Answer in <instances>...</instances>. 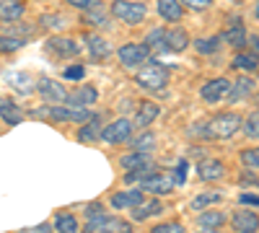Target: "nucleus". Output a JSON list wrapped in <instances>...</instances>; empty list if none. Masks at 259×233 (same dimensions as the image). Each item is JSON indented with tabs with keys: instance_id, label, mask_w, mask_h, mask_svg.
Listing matches in <instances>:
<instances>
[{
	"instance_id": "nucleus-48",
	"label": "nucleus",
	"mask_w": 259,
	"mask_h": 233,
	"mask_svg": "<svg viewBox=\"0 0 259 233\" xmlns=\"http://www.w3.org/2000/svg\"><path fill=\"white\" fill-rule=\"evenodd\" d=\"M246 44H251V55H259V36L256 34H249Z\"/></svg>"
},
{
	"instance_id": "nucleus-1",
	"label": "nucleus",
	"mask_w": 259,
	"mask_h": 233,
	"mask_svg": "<svg viewBox=\"0 0 259 233\" xmlns=\"http://www.w3.org/2000/svg\"><path fill=\"white\" fill-rule=\"evenodd\" d=\"M241 130V117L236 112H218L202 124V140H231Z\"/></svg>"
},
{
	"instance_id": "nucleus-25",
	"label": "nucleus",
	"mask_w": 259,
	"mask_h": 233,
	"mask_svg": "<svg viewBox=\"0 0 259 233\" xmlns=\"http://www.w3.org/2000/svg\"><path fill=\"white\" fill-rule=\"evenodd\" d=\"M143 44L150 50V55H166L168 52V47H166V29H150L148 34H145V41H143Z\"/></svg>"
},
{
	"instance_id": "nucleus-5",
	"label": "nucleus",
	"mask_w": 259,
	"mask_h": 233,
	"mask_svg": "<svg viewBox=\"0 0 259 233\" xmlns=\"http://www.w3.org/2000/svg\"><path fill=\"white\" fill-rule=\"evenodd\" d=\"M36 96L45 101V104H68V96H70V91L62 86L60 80H55V78H50V75H39V80H36Z\"/></svg>"
},
{
	"instance_id": "nucleus-11",
	"label": "nucleus",
	"mask_w": 259,
	"mask_h": 233,
	"mask_svg": "<svg viewBox=\"0 0 259 233\" xmlns=\"http://www.w3.org/2000/svg\"><path fill=\"white\" fill-rule=\"evenodd\" d=\"M83 41H85V47H89V57L94 62H104V60L112 57V44L101 34L89 31V34H83Z\"/></svg>"
},
{
	"instance_id": "nucleus-10",
	"label": "nucleus",
	"mask_w": 259,
	"mask_h": 233,
	"mask_svg": "<svg viewBox=\"0 0 259 233\" xmlns=\"http://www.w3.org/2000/svg\"><path fill=\"white\" fill-rule=\"evenodd\" d=\"M228 91H231V80L212 78V80H207L205 86L200 88V99L205 104H218V101H226L228 99Z\"/></svg>"
},
{
	"instance_id": "nucleus-19",
	"label": "nucleus",
	"mask_w": 259,
	"mask_h": 233,
	"mask_svg": "<svg viewBox=\"0 0 259 233\" xmlns=\"http://www.w3.org/2000/svg\"><path fill=\"white\" fill-rule=\"evenodd\" d=\"M140 200H145V192L138 187V189H127V192H114L109 197V205L114 210H130V207H135Z\"/></svg>"
},
{
	"instance_id": "nucleus-51",
	"label": "nucleus",
	"mask_w": 259,
	"mask_h": 233,
	"mask_svg": "<svg viewBox=\"0 0 259 233\" xmlns=\"http://www.w3.org/2000/svg\"><path fill=\"white\" fill-rule=\"evenodd\" d=\"M254 99H256V104H259V96H254Z\"/></svg>"
},
{
	"instance_id": "nucleus-47",
	"label": "nucleus",
	"mask_w": 259,
	"mask_h": 233,
	"mask_svg": "<svg viewBox=\"0 0 259 233\" xmlns=\"http://www.w3.org/2000/svg\"><path fill=\"white\" fill-rule=\"evenodd\" d=\"M65 3H68V6H73V8H89V6H94L96 3V0H65Z\"/></svg>"
},
{
	"instance_id": "nucleus-23",
	"label": "nucleus",
	"mask_w": 259,
	"mask_h": 233,
	"mask_svg": "<svg viewBox=\"0 0 259 233\" xmlns=\"http://www.w3.org/2000/svg\"><path fill=\"white\" fill-rule=\"evenodd\" d=\"M96 99H99V91L94 86H78L68 96V107H83V109H89L91 104H96Z\"/></svg>"
},
{
	"instance_id": "nucleus-46",
	"label": "nucleus",
	"mask_w": 259,
	"mask_h": 233,
	"mask_svg": "<svg viewBox=\"0 0 259 233\" xmlns=\"http://www.w3.org/2000/svg\"><path fill=\"white\" fill-rule=\"evenodd\" d=\"M239 202L246 205V207H259V195H249V192H244V195H239Z\"/></svg>"
},
{
	"instance_id": "nucleus-41",
	"label": "nucleus",
	"mask_w": 259,
	"mask_h": 233,
	"mask_svg": "<svg viewBox=\"0 0 259 233\" xmlns=\"http://www.w3.org/2000/svg\"><path fill=\"white\" fill-rule=\"evenodd\" d=\"M62 78L65 80H73V83H80L85 78V68L83 65H68V68L62 70Z\"/></svg>"
},
{
	"instance_id": "nucleus-20",
	"label": "nucleus",
	"mask_w": 259,
	"mask_h": 233,
	"mask_svg": "<svg viewBox=\"0 0 259 233\" xmlns=\"http://www.w3.org/2000/svg\"><path fill=\"white\" fill-rule=\"evenodd\" d=\"M106 11H109V8H106L101 0H96L94 6L85 8V13H83V24H85V26H94V29L106 26V24H109V16H112V13H106Z\"/></svg>"
},
{
	"instance_id": "nucleus-18",
	"label": "nucleus",
	"mask_w": 259,
	"mask_h": 233,
	"mask_svg": "<svg viewBox=\"0 0 259 233\" xmlns=\"http://www.w3.org/2000/svg\"><path fill=\"white\" fill-rule=\"evenodd\" d=\"M161 210H163V202H161L158 197H153V200H140L135 207H130V215H133L135 223H143V220H148V218L158 215Z\"/></svg>"
},
{
	"instance_id": "nucleus-33",
	"label": "nucleus",
	"mask_w": 259,
	"mask_h": 233,
	"mask_svg": "<svg viewBox=\"0 0 259 233\" xmlns=\"http://www.w3.org/2000/svg\"><path fill=\"white\" fill-rule=\"evenodd\" d=\"M221 200H223V195H221V192L194 195V197H192V202H189V207H192V210H197V213H202V210H207L210 205H215V202H221Z\"/></svg>"
},
{
	"instance_id": "nucleus-3",
	"label": "nucleus",
	"mask_w": 259,
	"mask_h": 233,
	"mask_svg": "<svg viewBox=\"0 0 259 233\" xmlns=\"http://www.w3.org/2000/svg\"><path fill=\"white\" fill-rule=\"evenodd\" d=\"M117 60L119 65L130 73H135L138 68H143L145 62L150 60V50L143 44V41H127V44H122L117 50Z\"/></svg>"
},
{
	"instance_id": "nucleus-43",
	"label": "nucleus",
	"mask_w": 259,
	"mask_h": 233,
	"mask_svg": "<svg viewBox=\"0 0 259 233\" xmlns=\"http://www.w3.org/2000/svg\"><path fill=\"white\" fill-rule=\"evenodd\" d=\"M179 3L187 11H207L212 6V0H179Z\"/></svg>"
},
{
	"instance_id": "nucleus-37",
	"label": "nucleus",
	"mask_w": 259,
	"mask_h": 233,
	"mask_svg": "<svg viewBox=\"0 0 259 233\" xmlns=\"http://www.w3.org/2000/svg\"><path fill=\"white\" fill-rule=\"evenodd\" d=\"M241 130L249 140H259V109H254L251 114L241 119Z\"/></svg>"
},
{
	"instance_id": "nucleus-9",
	"label": "nucleus",
	"mask_w": 259,
	"mask_h": 233,
	"mask_svg": "<svg viewBox=\"0 0 259 233\" xmlns=\"http://www.w3.org/2000/svg\"><path fill=\"white\" fill-rule=\"evenodd\" d=\"M140 189H143V192H148V195H153V197H166V195L174 192V179L156 168L153 174H148L140 181Z\"/></svg>"
},
{
	"instance_id": "nucleus-24",
	"label": "nucleus",
	"mask_w": 259,
	"mask_h": 233,
	"mask_svg": "<svg viewBox=\"0 0 259 233\" xmlns=\"http://www.w3.org/2000/svg\"><path fill=\"white\" fill-rule=\"evenodd\" d=\"M75 137H78V143H83V145L96 143V140L101 137V117H99V114H94L89 122H83Z\"/></svg>"
},
{
	"instance_id": "nucleus-30",
	"label": "nucleus",
	"mask_w": 259,
	"mask_h": 233,
	"mask_svg": "<svg viewBox=\"0 0 259 233\" xmlns=\"http://www.w3.org/2000/svg\"><path fill=\"white\" fill-rule=\"evenodd\" d=\"M8 83H11V88L18 91V94H31L36 88V83H34V78L29 73H13L8 78Z\"/></svg>"
},
{
	"instance_id": "nucleus-39",
	"label": "nucleus",
	"mask_w": 259,
	"mask_h": 233,
	"mask_svg": "<svg viewBox=\"0 0 259 233\" xmlns=\"http://www.w3.org/2000/svg\"><path fill=\"white\" fill-rule=\"evenodd\" d=\"M241 163L249 168V171H256L259 174V145L256 148H244V151L239 153Z\"/></svg>"
},
{
	"instance_id": "nucleus-44",
	"label": "nucleus",
	"mask_w": 259,
	"mask_h": 233,
	"mask_svg": "<svg viewBox=\"0 0 259 233\" xmlns=\"http://www.w3.org/2000/svg\"><path fill=\"white\" fill-rule=\"evenodd\" d=\"M171 179H174V184H184L187 181V161L184 158L179 161V166H177V171H174V176H171Z\"/></svg>"
},
{
	"instance_id": "nucleus-12",
	"label": "nucleus",
	"mask_w": 259,
	"mask_h": 233,
	"mask_svg": "<svg viewBox=\"0 0 259 233\" xmlns=\"http://www.w3.org/2000/svg\"><path fill=\"white\" fill-rule=\"evenodd\" d=\"M158 117H161V107L156 101H140L138 112H135V119H130V122H133L135 130H148V127L153 124Z\"/></svg>"
},
{
	"instance_id": "nucleus-28",
	"label": "nucleus",
	"mask_w": 259,
	"mask_h": 233,
	"mask_svg": "<svg viewBox=\"0 0 259 233\" xmlns=\"http://www.w3.org/2000/svg\"><path fill=\"white\" fill-rule=\"evenodd\" d=\"M130 145H133V151H138V153H153L156 151V145H158V137H156V132H150V130H143L138 137H133L130 140Z\"/></svg>"
},
{
	"instance_id": "nucleus-32",
	"label": "nucleus",
	"mask_w": 259,
	"mask_h": 233,
	"mask_svg": "<svg viewBox=\"0 0 259 233\" xmlns=\"http://www.w3.org/2000/svg\"><path fill=\"white\" fill-rule=\"evenodd\" d=\"M231 65H233L236 70H249V73H254V70L259 68V55L241 52V55H236V57H233V62H231Z\"/></svg>"
},
{
	"instance_id": "nucleus-49",
	"label": "nucleus",
	"mask_w": 259,
	"mask_h": 233,
	"mask_svg": "<svg viewBox=\"0 0 259 233\" xmlns=\"http://www.w3.org/2000/svg\"><path fill=\"white\" fill-rule=\"evenodd\" d=\"M254 18L259 21V0H256V6H254Z\"/></svg>"
},
{
	"instance_id": "nucleus-26",
	"label": "nucleus",
	"mask_w": 259,
	"mask_h": 233,
	"mask_svg": "<svg viewBox=\"0 0 259 233\" xmlns=\"http://www.w3.org/2000/svg\"><path fill=\"white\" fill-rule=\"evenodd\" d=\"M158 16L168 24H177V21L184 16V8L179 0H158Z\"/></svg>"
},
{
	"instance_id": "nucleus-7",
	"label": "nucleus",
	"mask_w": 259,
	"mask_h": 233,
	"mask_svg": "<svg viewBox=\"0 0 259 233\" xmlns=\"http://www.w3.org/2000/svg\"><path fill=\"white\" fill-rule=\"evenodd\" d=\"M45 52L55 60H68V57H75L78 55V41L73 36H62V34H55L45 41Z\"/></svg>"
},
{
	"instance_id": "nucleus-38",
	"label": "nucleus",
	"mask_w": 259,
	"mask_h": 233,
	"mask_svg": "<svg viewBox=\"0 0 259 233\" xmlns=\"http://www.w3.org/2000/svg\"><path fill=\"white\" fill-rule=\"evenodd\" d=\"M148 161H150L148 153H138V151H133V153H127V156L119 158V166L124 168V171H133V168H138V166H143V163H148Z\"/></svg>"
},
{
	"instance_id": "nucleus-4",
	"label": "nucleus",
	"mask_w": 259,
	"mask_h": 233,
	"mask_svg": "<svg viewBox=\"0 0 259 233\" xmlns=\"http://www.w3.org/2000/svg\"><path fill=\"white\" fill-rule=\"evenodd\" d=\"M109 13L127 26H140L148 16V8L143 3H133V0H112Z\"/></svg>"
},
{
	"instance_id": "nucleus-50",
	"label": "nucleus",
	"mask_w": 259,
	"mask_h": 233,
	"mask_svg": "<svg viewBox=\"0 0 259 233\" xmlns=\"http://www.w3.org/2000/svg\"><path fill=\"white\" fill-rule=\"evenodd\" d=\"M197 233H221V230H207V228H200Z\"/></svg>"
},
{
	"instance_id": "nucleus-40",
	"label": "nucleus",
	"mask_w": 259,
	"mask_h": 233,
	"mask_svg": "<svg viewBox=\"0 0 259 233\" xmlns=\"http://www.w3.org/2000/svg\"><path fill=\"white\" fill-rule=\"evenodd\" d=\"M21 47H26L24 39H16V36H8V34H0V55H11Z\"/></svg>"
},
{
	"instance_id": "nucleus-52",
	"label": "nucleus",
	"mask_w": 259,
	"mask_h": 233,
	"mask_svg": "<svg viewBox=\"0 0 259 233\" xmlns=\"http://www.w3.org/2000/svg\"><path fill=\"white\" fill-rule=\"evenodd\" d=\"M256 187H259V181H256Z\"/></svg>"
},
{
	"instance_id": "nucleus-42",
	"label": "nucleus",
	"mask_w": 259,
	"mask_h": 233,
	"mask_svg": "<svg viewBox=\"0 0 259 233\" xmlns=\"http://www.w3.org/2000/svg\"><path fill=\"white\" fill-rule=\"evenodd\" d=\"M150 233H187V228L182 223H158L150 228Z\"/></svg>"
},
{
	"instance_id": "nucleus-31",
	"label": "nucleus",
	"mask_w": 259,
	"mask_h": 233,
	"mask_svg": "<svg viewBox=\"0 0 259 233\" xmlns=\"http://www.w3.org/2000/svg\"><path fill=\"white\" fill-rule=\"evenodd\" d=\"M221 44H223L221 34H212V36H202L194 41V50H197V55H215L221 50Z\"/></svg>"
},
{
	"instance_id": "nucleus-14",
	"label": "nucleus",
	"mask_w": 259,
	"mask_h": 233,
	"mask_svg": "<svg viewBox=\"0 0 259 233\" xmlns=\"http://www.w3.org/2000/svg\"><path fill=\"white\" fill-rule=\"evenodd\" d=\"M231 225H233L236 233H256V230H259V215L254 213V210L239 207V210L231 215Z\"/></svg>"
},
{
	"instance_id": "nucleus-6",
	"label": "nucleus",
	"mask_w": 259,
	"mask_h": 233,
	"mask_svg": "<svg viewBox=\"0 0 259 233\" xmlns=\"http://www.w3.org/2000/svg\"><path fill=\"white\" fill-rule=\"evenodd\" d=\"M133 130H135L133 122H130L127 117H119L112 124L101 127V137L99 140H104L106 145H124V143L133 140Z\"/></svg>"
},
{
	"instance_id": "nucleus-8",
	"label": "nucleus",
	"mask_w": 259,
	"mask_h": 233,
	"mask_svg": "<svg viewBox=\"0 0 259 233\" xmlns=\"http://www.w3.org/2000/svg\"><path fill=\"white\" fill-rule=\"evenodd\" d=\"M221 39L226 44H231L233 50H244L246 47V39H249V31L244 26V18L241 16H228V24H226V31L221 34Z\"/></svg>"
},
{
	"instance_id": "nucleus-13",
	"label": "nucleus",
	"mask_w": 259,
	"mask_h": 233,
	"mask_svg": "<svg viewBox=\"0 0 259 233\" xmlns=\"http://www.w3.org/2000/svg\"><path fill=\"white\" fill-rule=\"evenodd\" d=\"M226 174H228V168H226V163L218 161V158H202V161L197 163V176H200V181H221V179H226Z\"/></svg>"
},
{
	"instance_id": "nucleus-22",
	"label": "nucleus",
	"mask_w": 259,
	"mask_h": 233,
	"mask_svg": "<svg viewBox=\"0 0 259 233\" xmlns=\"http://www.w3.org/2000/svg\"><path fill=\"white\" fill-rule=\"evenodd\" d=\"M166 47H168V52L182 55V52L189 47V31L182 29V26H171V29H166Z\"/></svg>"
},
{
	"instance_id": "nucleus-29",
	"label": "nucleus",
	"mask_w": 259,
	"mask_h": 233,
	"mask_svg": "<svg viewBox=\"0 0 259 233\" xmlns=\"http://www.w3.org/2000/svg\"><path fill=\"white\" fill-rule=\"evenodd\" d=\"M55 230L57 233H78V220L73 213H68V210H60V213H55Z\"/></svg>"
},
{
	"instance_id": "nucleus-17",
	"label": "nucleus",
	"mask_w": 259,
	"mask_h": 233,
	"mask_svg": "<svg viewBox=\"0 0 259 233\" xmlns=\"http://www.w3.org/2000/svg\"><path fill=\"white\" fill-rule=\"evenodd\" d=\"M26 3L24 0H0V24H16L24 21Z\"/></svg>"
},
{
	"instance_id": "nucleus-45",
	"label": "nucleus",
	"mask_w": 259,
	"mask_h": 233,
	"mask_svg": "<svg viewBox=\"0 0 259 233\" xmlns=\"http://www.w3.org/2000/svg\"><path fill=\"white\" fill-rule=\"evenodd\" d=\"M18 233H52V223H39L31 228H21Z\"/></svg>"
},
{
	"instance_id": "nucleus-16",
	"label": "nucleus",
	"mask_w": 259,
	"mask_h": 233,
	"mask_svg": "<svg viewBox=\"0 0 259 233\" xmlns=\"http://www.w3.org/2000/svg\"><path fill=\"white\" fill-rule=\"evenodd\" d=\"M254 91H256V80L254 78H249V75H239V80H236V86H231V91H228V104H239V101H244V99H251L254 96Z\"/></svg>"
},
{
	"instance_id": "nucleus-34",
	"label": "nucleus",
	"mask_w": 259,
	"mask_h": 233,
	"mask_svg": "<svg viewBox=\"0 0 259 233\" xmlns=\"http://www.w3.org/2000/svg\"><path fill=\"white\" fill-rule=\"evenodd\" d=\"M99 233H133V223L122 218H106V223L99 228Z\"/></svg>"
},
{
	"instance_id": "nucleus-36",
	"label": "nucleus",
	"mask_w": 259,
	"mask_h": 233,
	"mask_svg": "<svg viewBox=\"0 0 259 233\" xmlns=\"http://www.w3.org/2000/svg\"><path fill=\"white\" fill-rule=\"evenodd\" d=\"M0 34H8V36H16V39L29 41V36H31V26L24 24V21H16V24H3Z\"/></svg>"
},
{
	"instance_id": "nucleus-27",
	"label": "nucleus",
	"mask_w": 259,
	"mask_h": 233,
	"mask_svg": "<svg viewBox=\"0 0 259 233\" xmlns=\"http://www.w3.org/2000/svg\"><path fill=\"white\" fill-rule=\"evenodd\" d=\"M197 225L200 228H207V230H221L226 225V215L221 210H202L197 215Z\"/></svg>"
},
{
	"instance_id": "nucleus-21",
	"label": "nucleus",
	"mask_w": 259,
	"mask_h": 233,
	"mask_svg": "<svg viewBox=\"0 0 259 233\" xmlns=\"http://www.w3.org/2000/svg\"><path fill=\"white\" fill-rule=\"evenodd\" d=\"M85 218H89V223L83 225V230L85 233H99V228L106 223V210H104V205L101 202H91V205H85Z\"/></svg>"
},
{
	"instance_id": "nucleus-35",
	"label": "nucleus",
	"mask_w": 259,
	"mask_h": 233,
	"mask_svg": "<svg viewBox=\"0 0 259 233\" xmlns=\"http://www.w3.org/2000/svg\"><path fill=\"white\" fill-rule=\"evenodd\" d=\"M153 171H156L153 161H148V163H143V166L133 168V171H124V184H140L148 174H153Z\"/></svg>"
},
{
	"instance_id": "nucleus-2",
	"label": "nucleus",
	"mask_w": 259,
	"mask_h": 233,
	"mask_svg": "<svg viewBox=\"0 0 259 233\" xmlns=\"http://www.w3.org/2000/svg\"><path fill=\"white\" fill-rule=\"evenodd\" d=\"M168 68L161 65L158 60H148L143 68L135 70V80H138V86L148 88V91H153V94H161L166 86H168Z\"/></svg>"
},
{
	"instance_id": "nucleus-15",
	"label": "nucleus",
	"mask_w": 259,
	"mask_h": 233,
	"mask_svg": "<svg viewBox=\"0 0 259 233\" xmlns=\"http://www.w3.org/2000/svg\"><path fill=\"white\" fill-rule=\"evenodd\" d=\"M24 119H26V114L18 107V101H13L11 96H0V122H6L8 127H16Z\"/></svg>"
}]
</instances>
